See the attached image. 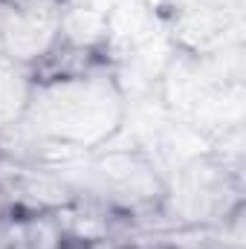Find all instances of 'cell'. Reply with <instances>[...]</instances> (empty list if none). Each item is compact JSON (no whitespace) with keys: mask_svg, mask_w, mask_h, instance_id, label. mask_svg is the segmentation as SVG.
<instances>
[{"mask_svg":"<svg viewBox=\"0 0 246 249\" xmlns=\"http://www.w3.org/2000/svg\"><path fill=\"white\" fill-rule=\"evenodd\" d=\"M64 0H0V6L9 9L12 18H23V20H44Z\"/></svg>","mask_w":246,"mask_h":249,"instance_id":"1","label":"cell"}]
</instances>
